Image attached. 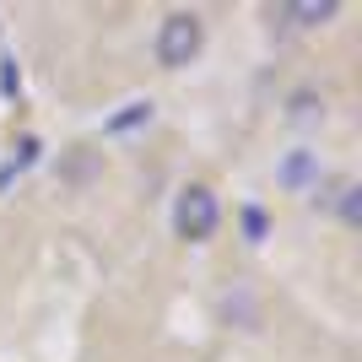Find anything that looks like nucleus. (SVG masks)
Masks as SVG:
<instances>
[{
    "label": "nucleus",
    "instance_id": "nucleus-1",
    "mask_svg": "<svg viewBox=\"0 0 362 362\" xmlns=\"http://www.w3.org/2000/svg\"><path fill=\"white\" fill-rule=\"evenodd\" d=\"M200 44H206L200 11H168L163 28H157V65H163V71H184V65L200 54Z\"/></svg>",
    "mask_w": 362,
    "mask_h": 362
},
{
    "label": "nucleus",
    "instance_id": "nucleus-2",
    "mask_svg": "<svg viewBox=\"0 0 362 362\" xmlns=\"http://www.w3.org/2000/svg\"><path fill=\"white\" fill-rule=\"evenodd\" d=\"M222 227V200H216V189H206V184H189V189H179V200H173V233L189 243H206Z\"/></svg>",
    "mask_w": 362,
    "mask_h": 362
},
{
    "label": "nucleus",
    "instance_id": "nucleus-3",
    "mask_svg": "<svg viewBox=\"0 0 362 362\" xmlns=\"http://www.w3.org/2000/svg\"><path fill=\"white\" fill-rule=\"evenodd\" d=\"M287 124H292V130H314V124H325V98H319L314 87H298L287 98Z\"/></svg>",
    "mask_w": 362,
    "mask_h": 362
},
{
    "label": "nucleus",
    "instance_id": "nucleus-4",
    "mask_svg": "<svg viewBox=\"0 0 362 362\" xmlns=\"http://www.w3.org/2000/svg\"><path fill=\"white\" fill-rule=\"evenodd\" d=\"M335 0H298V6H281V22H292V28H325V22H335Z\"/></svg>",
    "mask_w": 362,
    "mask_h": 362
},
{
    "label": "nucleus",
    "instance_id": "nucleus-5",
    "mask_svg": "<svg viewBox=\"0 0 362 362\" xmlns=\"http://www.w3.org/2000/svg\"><path fill=\"white\" fill-rule=\"evenodd\" d=\"M319 206H335V216H341L346 227H362V184L341 179V184H335V195H325Z\"/></svg>",
    "mask_w": 362,
    "mask_h": 362
},
{
    "label": "nucleus",
    "instance_id": "nucleus-6",
    "mask_svg": "<svg viewBox=\"0 0 362 362\" xmlns=\"http://www.w3.org/2000/svg\"><path fill=\"white\" fill-rule=\"evenodd\" d=\"M276 179L287 184V189H308V184L319 179V157H314V151H303V146H298V151L287 157V163L276 168Z\"/></svg>",
    "mask_w": 362,
    "mask_h": 362
},
{
    "label": "nucleus",
    "instance_id": "nucleus-7",
    "mask_svg": "<svg viewBox=\"0 0 362 362\" xmlns=\"http://www.w3.org/2000/svg\"><path fill=\"white\" fill-rule=\"evenodd\" d=\"M146 119H151V103H124L103 130H108V136H124V130H136V124H146Z\"/></svg>",
    "mask_w": 362,
    "mask_h": 362
},
{
    "label": "nucleus",
    "instance_id": "nucleus-8",
    "mask_svg": "<svg viewBox=\"0 0 362 362\" xmlns=\"http://www.w3.org/2000/svg\"><path fill=\"white\" fill-rule=\"evenodd\" d=\"M0 92H6V98H16V92H22V71H16V54L0 65Z\"/></svg>",
    "mask_w": 362,
    "mask_h": 362
},
{
    "label": "nucleus",
    "instance_id": "nucleus-9",
    "mask_svg": "<svg viewBox=\"0 0 362 362\" xmlns=\"http://www.w3.org/2000/svg\"><path fill=\"white\" fill-rule=\"evenodd\" d=\"M243 227H249V243H259V238H265V211L249 206V211H243Z\"/></svg>",
    "mask_w": 362,
    "mask_h": 362
}]
</instances>
